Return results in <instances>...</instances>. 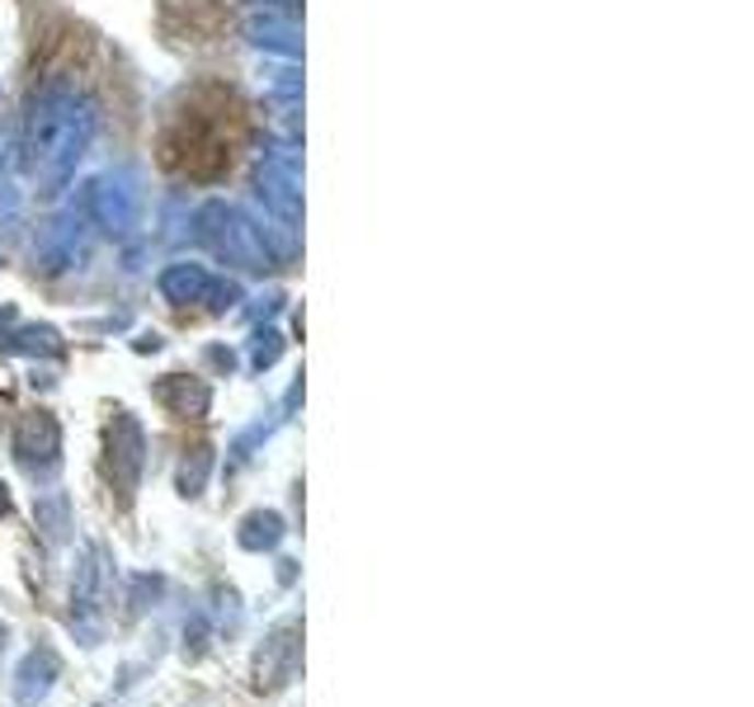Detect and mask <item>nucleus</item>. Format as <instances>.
<instances>
[{
	"label": "nucleus",
	"instance_id": "1",
	"mask_svg": "<svg viewBox=\"0 0 754 707\" xmlns=\"http://www.w3.org/2000/svg\"><path fill=\"white\" fill-rule=\"evenodd\" d=\"M297 670H302V623L288 618L264 637V647L255 655V688L260 694H278V688H288L297 680Z\"/></svg>",
	"mask_w": 754,
	"mask_h": 707
},
{
	"label": "nucleus",
	"instance_id": "2",
	"mask_svg": "<svg viewBox=\"0 0 754 707\" xmlns=\"http://www.w3.org/2000/svg\"><path fill=\"white\" fill-rule=\"evenodd\" d=\"M57 674H61L57 655L47 647H34L20 660V670H14V703H20V707H38L47 694H53Z\"/></svg>",
	"mask_w": 754,
	"mask_h": 707
},
{
	"label": "nucleus",
	"instance_id": "3",
	"mask_svg": "<svg viewBox=\"0 0 754 707\" xmlns=\"http://www.w3.org/2000/svg\"><path fill=\"white\" fill-rule=\"evenodd\" d=\"M161 590H165L161 575H133V585H128V618H141L147 608H156Z\"/></svg>",
	"mask_w": 754,
	"mask_h": 707
},
{
	"label": "nucleus",
	"instance_id": "4",
	"mask_svg": "<svg viewBox=\"0 0 754 707\" xmlns=\"http://www.w3.org/2000/svg\"><path fill=\"white\" fill-rule=\"evenodd\" d=\"M278 518L274 514H250L245 528H241V547H250V552H260V547H274L278 543Z\"/></svg>",
	"mask_w": 754,
	"mask_h": 707
},
{
	"label": "nucleus",
	"instance_id": "5",
	"mask_svg": "<svg viewBox=\"0 0 754 707\" xmlns=\"http://www.w3.org/2000/svg\"><path fill=\"white\" fill-rule=\"evenodd\" d=\"M20 448H24V458H47V453L57 448V430L47 420H34V424H24V438H20Z\"/></svg>",
	"mask_w": 754,
	"mask_h": 707
},
{
	"label": "nucleus",
	"instance_id": "6",
	"mask_svg": "<svg viewBox=\"0 0 754 707\" xmlns=\"http://www.w3.org/2000/svg\"><path fill=\"white\" fill-rule=\"evenodd\" d=\"M203 651H208V613H188V623H184V655L198 660Z\"/></svg>",
	"mask_w": 754,
	"mask_h": 707
},
{
	"label": "nucleus",
	"instance_id": "7",
	"mask_svg": "<svg viewBox=\"0 0 754 707\" xmlns=\"http://www.w3.org/2000/svg\"><path fill=\"white\" fill-rule=\"evenodd\" d=\"M38 524H43V533H47L53 543L67 538V514H61V500H47V505L38 510Z\"/></svg>",
	"mask_w": 754,
	"mask_h": 707
},
{
	"label": "nucleus",
	"instance_id": "8",
	"mask_svg": "<svg viewBox=\"0 0 754 707\" xmlns=\"http://www.w3.org/2000/svg\"><path fill=\"white\" fill-rule=\"evenodd\" d=\"M5 647H10V627L0 623V651H5Z\"/></svg>",
	"mask_w": 754,
	"mask_h": 707
},
{
	"label": "nucleus",
	"instance_id": "9",
	"mask_svg": "<svg viewBox=\"0 0 754 707\" xmlns=\"http://www.w3.org/2000/svg\"><path fill=\"white\" fill-rule=\"evenodd\" d=\"M0 510H5V486H0Z\"/></svg>",
	"mask_w": 754,
	"mask_h": 707
}]
</instances>
